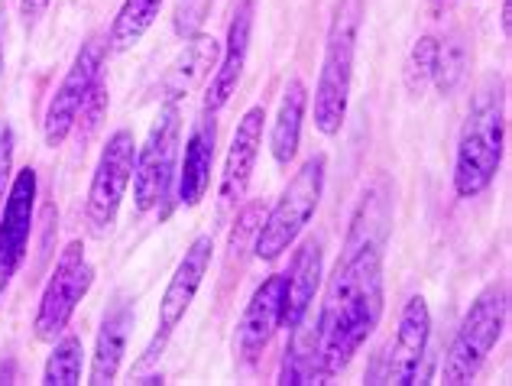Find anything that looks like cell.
<instances>
[{"mask_svg": "<svg viewBox=\"0 0 512 386\" xmlns=\"http://www.w3.org/2000/svg\"><path fill=\"white\" fill-rule=\"evenodd\" d=\"M393 228V205L380 185L363 192L350 221L344 254L328 276L325 302L318 315L321 364L328 377H338L354 361L383 318V250Z\"/></svg>", "mask_w": 512, "mask_h": 386, "instance_id": "1", "label": "cell"}, {"mask_svg": "<svg viewBox=\"0 0 512 386\" xmlns=\"http://www.w3.org/2000/svg\"><path fill=\"white\" fill-rule=\"evenodd\" d=\"M503 143H506L503 88L496 78H490L474 95L461 140H457V156H454L457 195L474 198L496 179V172L503 166Z\"/></svg>", "mask_w": 512, "mask_h": 386, "instance_id": "2", "label": "cell"}, {"mask_svg": "<svg viewBox=\"0 0 512 386\" xmlns=\"http://www.w3.org/2000/svg\"><path fill=\"white\" fill-rule=\"evenodd\" d=\"M360 0H341L338 13L328 26L325 59L315 88V127L325 137H338L350 104V85H354V56L360 33Z\"/></svg>", "mask_w": 512, "mask_h": 386, "instance_id": "3", "label": "cell"}, {"mask_svg": "<svg viewBox=\"0 0 512 386\" xmlns=\"http://www.w3.org/2000/svg\"><path fill=\"white\" fill-rule=\"evenodd\" d=\"M506 322H509V286L500 279V283H490L470 302L464 322L457 328L448 354H444L441 383L464 386L474 380L480 374V367L487 364V357L493 354V348L500 344Z\"/></svg>", "mask_w": 512, "mask_h": 386, "instance_id": "4", "label": "cell"}, {"mask_svg": "<svg viewBox=\"0 0 512 386\" xmlns=\"http://www.w3.org/2000/svg\"><path fill=\"white\" fill-rule=\"evenodd\" d=\"M321 192H325V156L318 153L312 159H305V166L295 172V179L279 195L273 211L263 218L260 234L253 241L256 257L273 263L286 254L299 241V234L308 228V221L315 218V211L321 205Z\"/></svg>", "mask_w": 512, "mask_h": 386, "instance_id": "5", "label": "cell"}, {"mask_svg": "<svg viewBox=\"0 0 512 386\" xmlns=\"http://www.w3.org/2000/svg\"><path fill=\"white\" fill-rule=\"evenodd\" d=\"M182 143V111L175 101L159 108V117L146 133L143 146H137V163H133V205L140 215L153 211L172 189L175 163H179Z\"/></svg>", "mask_w": 512, "mask_h": 386, "instance_id": "6", "label": "cell"}, {"mask_svg": "<svg viewBox=\"0 0 512 386\" xmlns=\"http://www.w3.org/2000/svg\"><path fill=\"white\" fill-rule=\"evenodd\" d=\"M91 283H94V266L88 263L85 244L72 241L59 254L56 270H52L49 283L43 289V299H39L36 322H33L39 341L62 338V331L69 328L72 315L78 309V302L88 296Z\"/></svg>", "mask_w": 512, "mask_h": 386, "instance_id": "7", "label": "cell"}, {"mask_svg": "<svg viewBox=\"0 0 512 386\" xmlns=\"http://www.w3.org/2000/svg\"><path fill=\"white\" fill-rule=\"evenodd\" d=\"M133 163H137V143L130 130H117L107 137V146L101 150L98 166H94L85 218L94 237H104L114 228L120 202L127 195V185L133 179Z\"/></svg>", "mask_w": 512, "mask_h": 386, "instance_id": "8", "label": "cell"}, {"mask_svg": "<svg viewBox=\"0 0 512 386\" xmlns=\"http://www.w3.org/2000/svg\"><path fill=\"white\" fill-rule=\"evenodd\" d=\"M101 69H104V43L91 39L82 46V52L75 56L72 69L65 72L62 85L56 88V95L46 104V117H43V137L46 146H62L69 140V133L78 124V114L88 104L94 85L101 82Z\"/></svg>", "mask_w": 512, "mask_h": 386, "instance_id": "9", "label": "cell"}, {"mask_svg": "<svg viewBox=\"0 0 512 386\" xmlns=\"http://www.w3.org/2000/svg\"><path fill=\"white\" fill-rule=\"evenodd\" d=\"M211 257H214V241H211L208 234L195 237L192 247L185 250V257L179 260V266H175V273H172L169 286L163 292V302H159V331H156V338H153L150 348H146V357L140 361V370L150 367L156 361L159 351L166 348L169 335L175 331V325H179L182 318H185L188 305L195 302L198 289H201V283H205V276H208Z\"/></svg>", "mask_w": 512, "mask_h": 386, "instance_id": "10", "label": "cell"}, {"mask_svg": "<svg viewBox=\"0 0 512 386\" xmlns=\"http://www.w3.org/2000/svg\"><path fill=\"white\" fill-rule=\"evenodd\" d=\"M33 211H36V169H20L10 182L4 205H0V292L17 276L26 257V244L33 234Z\"/></svg>", "mask_w": 512, "mask_h": 386, "instance_id": "11", "label": "cell"}, {"mask_svg": "<svg viewBox=\"0 0 512 386\" xmlns=\"http://www.w3.org/2000/svg\"><path fill=\"white\" fill-rule=\"evenodd\" d=\"M428 335H431L428 302L425 296H412L399 315L396 341L389 344V354L383 357V370L373 377V383H393V386L419 383V367L428 351Z\"/></svg>", "mask_w": 512, "mask_h": 386, "instance_id": "12", "label": "cell"}, {"mask_svg": "<svg viewBox=\"0 0 512 386\" xmlns=\"http://www.w3.org/2000/svg\"><path fill=\"white\" fill-rule=\"evenodd\" d=\"M282 315H286V273L266 276L244 309V318L237 325V351L244 361H256L273 335L282 328Z\"/></svg>", "mask_w": 512, "mask_h": 386, "instance_id": "13", "label": "cell"}, {"mask_svg": "<svg viewBox=\"0 0 512 386\" xmlns=\"http://www.w3.org/2000/svg\"><path fill=\"white\" fill-rule=\"evenodd\" d=\"M263 124H266V111L260 104L240 117L234 140H231V150H227V159H224V172H221V205L224 208H234L244 202L250 179H253L256 156H260V146H263Z\"/></svg>", "mask_w": 512, "mask_h": 386, "instance_id": "14", "label": "cell"}, {"mask_svg": "<svg viewBox=\"0 0 512 386\" xmlns=\"http://www.w3.org/2000/svg\"><path fill=\"white\" fill-rule=\"evenodd\" d=\"M250 33H253V0H244L234 10L231 30H227V43L221 52L218 72H211V85L205 95V111L218 114L227 101L237 95L240 75H244L247 65V52H250Z\"/></svg>", "mask_w": 512, "mask_h": 386, "instance_id": "15", "label": "cell"}, {"mask_svg": "<svg viewBox=\"0 0 512 386\" xmlns=\"http://www.w3.org/2000/svg\"><path fill=\"white\" fill-rule=\"evenodd\" d=\"M214 146H218V124H214V114L208 111L188 133L185 156L179 166V202L185 208H195L211 189Z\"/></svg>", "mask_w": 512, "mask_h": 386, "instance_id": "16", "label": "cell"}, {"mask_svg": "<svg viewBox=\"0 0 512 386\" xmlns=\"http://www.w3.org/2000/svg\"><path fill=\"white\" fill-rule=\"evenodd\" d=\"M130 328H133V309H130V302L120 299L104 312L98 341H94L91 374H88L91 386H111L117 380L120 364H124V354H127Z\"/></svg>", "mask_w": 512, "mask_h": 386, "instance_id": "17", "label": "cell"}, {"mask_svg": "<svg viewBox=\"0 0 512 386\" xmlns=\"http://www.w3.org/2000/svg\"><path fill=\"white\" fill-rule=\"evenodd\" d=\"M221 59V43L214 36L195 33L188 36L185 49L179 52V59L169 65V72L163 78V98L179 104L182 98H188L198 85L208 82L211 69Z\"/></svg>", "mask_w": 512, "mask_h": 386, "instance_id": "18", "label": "cell"}, {"mask_svg": "<svg viewBox=\"0 0 512 386\" xmlns=\"http://www.w3.org/2000/svg\"><path fill=\"white\" fill-rule=\"evenodd\" d=\"M321 266H325V257H321V241L315 237L295 250L286 273V315H282L286 328H295L302 318H308V309H312L315 292L321 286Z\"/></svg>", "mask_w": 512, "mask_h": 386, "instance_id": "19", "label": "cell"}, {"mask_svg": "<svg viewBox=\"0 0 512 386\" xmlns=\"http://www.w3.org/2000/svg\"><path fill=\"white\" fill-rule=\"evenodd\" d=\"M305 108H308V88L302 78H292L286 85V95H282L276 121H273V133H269V150H273V159L279 166H289L295 153H299Z\"/></svg>", "mask_w": 512, "mask_h": 386, "instance_id": "20", "label": "cell"}, {"mask_svg": "<svg viewBox=\"0 0 512 386\" xmlns=\"http://www.w3.org/2000/svg\"><path fill=\"white\" fill-rule=\"evenodd\" d=\"M292 331V341L282 357L279 383L282 386H308V383H325V364H321V344H318V325L305 328V318Z\"/></svg>", "mask_w": 512, "mask_h": 386, "instance_id": "21", "label": "cell"}, {"mask_svg": "<svg viewBox=\"0 0 512 386\" xmlns=\"http://www.w3.org/2000/svg\"><path fill=\"white\" fill-rule=\"evenodd\" d=\"M159 10H163V0H124L114 17L111 36H107V49L111 52L133 49L156 23Z\"/></svg>", "mask_w": 512, "mask_h": 386, "instance_id": "22", "label": "cell"}, {"mask_svg": "<svg viewBox=\"0 0 512 386\" xmlns=\"http://www.w3.org/2000/svg\"><path fill=\"white\" fill-rule=\"evenodd\" d=\"M82 364H85L82 338L65 335L56 341V348L49 354L46 370H43V383L46 386H78L82 383Z\"/></svg>", "mask_w": 512, "mask_h": 386, "instance_id": "23", "label": "cell"}, {"mask_svg": "<svg viewBox=\"0 0 512 386\" xmlns=\"http://www.w3.org/2000/svg\"><path fill=\"white\" fill-rule=\"evenodd\" d=\"M435 56H438V39L435 36H419L415 46L406 56V69H402V82L412 98H422L425 88L431 85V75H435Z\"/></svg>", "mask_w": 512, "mask_h": 386, "instance_id": "24", "label": "cell"}, {"mask_svg": "<svg viewBox=\"0 0 512 386\" xmlns=\"http://www.w3.org/2000/svg\"><path fill=\"white\" fill-rule=\"evenodd\" d=\"M467 46L461 43L457 36L444 39V43H438V56H435V75H431V82L438 85L441 95H451V91L464 82L467 75Z\"/></svg>", "mask_w": 512, "mask_h": 386, "instance_id": "25", "label": "cell"}, {"mask_svg": "<svg viewBox=\"0 0 512 386\" xmlns=\"http://www.w3.org/2000/svg\"><path fill=\"white\" fill-rule=\"evenodd\" d=\"M205 7H208V0H182L179 10H175V33L195 36L201 20H205Z\"/></svg>", "mask_w": 512, "mask_h": 386, "instance_id": "26", "label": "cell"}, {"mask_svg": "<svg viewBox=\"0 0 512 386\" xmlns=\"http://www.w3.org/2000/svg\"><path fill=\"white\" fill-rule=\"evenodd\" d=\"M263 205H250L244 215L237 218V228H234V234H231V250L234 254H240V247H244V241L247 237H256L260 234V224H263Z\"/></svg>", "mask_w": 512, "mask_h": 386, "instance_id": "27", "label": "cell"}, {"mask_svg": "<svg viewBox=\"0 0 512 386\" xmlns=\"http://www.w3.org/2000/svg\"><path fill=\"white\" fill-rule=\"evenodd\" d=\"M10 172H13V127L0 121V205H4L10 189Z\"/></svg>", "mask_w": 512, "mask_h": 386, "instance_id": "28", "label": "cell"}, {"mask_svg": "<svg viewBox=\"0 0 512 386\" xmlns=\"http://www.w3.org/2000/svg\"><path fill=\"white\" fill-rule=\"evenodd\" d=\"M49 10V0H20V20L26 30H33V26L46 17Z\"/></svg>", "mask_w": 512, "mask_h": 386, "instance_id": "29", "label": "cell"}, {"mask_svg": "<svg viewBox=\"0 0 512 386\" xmlns=\"http://www.w3.org/2000/svg\"><path fill=\"white\" fill-rule=\"evenodd\" d=\"M503 36L509 39V33H512V0H503Z\"/></svg>", "mask_w": 512, "mask_h": 386, "instance_id": "30", "label": "cell"}, {"mask_svg": "<svg viewBox=\"0 0 512 386\" xmlns=\"http://www.w3.org/2000/svg\"><path fill=\"white\" fill-rule=\"evenodd\" d=\"M454 4H457V0H428L431 13H444V10H451Z\"/></svg>", "mask_w": 512, "mask_h": 386, "instance_id": "31", "label": "cell"}]
</instances>
